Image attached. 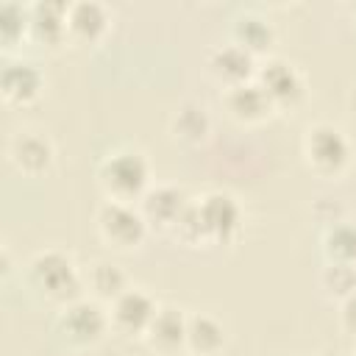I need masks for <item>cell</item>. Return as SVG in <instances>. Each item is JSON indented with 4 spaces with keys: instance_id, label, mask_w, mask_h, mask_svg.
Returning a JSON list of instances; mask_svg holds the SVG:
<instances>
[{
    "instance_id": "6da1fadb",
    "label": "cell",
    "mask_w": 356,
    "mask_h": 356,
    "mask_svg": "<svg viewBox=\"0 0 356 356\" xmlns=\"http://www.w3.org/2000/svg\"><path fill=\"white\" fill-rule=\"evenodd\" d=\"M25 281L44 303H53L56 309L86 295L83 267H78L75 259L61 248L36 250L25 264Z\"/></svg>"
},
{
    "instance_id": "7a4b0ae2",
    "label": "cell",
    "mask_w": 356,
    "mask_h": 356,
    "mask_svg": "<svg viewBox=\"0 0 356 356\" xmlns=\"http://www.w3.org/2000/svg\"><path fill=\"white\" fill-rule=\"evenodd\" d=\"M97 186L103 189L106 200L136 203L153 186V170L142 150L136 147H117L106 153L97 164Z\"/></svg>"
},
{
    "instance_id": "3957f363",
    "label": "cell",
    "mask_w": 356,
    "mask_h": 356,
    "mask_svg": "<svg viewBox=\"0 0 356 356\" xmlns=\"http://www.w3.org/2000/svg\"><path fill=\"white\" fill-rule=\"evenodd\" d=\"M53 334L56 339L70 350H89L97 348L108 334V306L95 298H78L61 309H56L53 317Z\"/></svg>"
},
{
    "instance_id": "277c9868",
    "label": "cell",
    "mask_w": 356,
    "mask_h": 356,
    "mask_svg": "<svg viewBox=\"0 0 356 356\" xmlns=\"http://www.w3.org/2000/svg\"><path fill=\"white\" fill-rule=\"evenodd\" d=\"M300 153H303L306 170L325 181L342 178L353 159L350 139L345 136V131L325 120L306 125L303 139H300Z\"/></svg>"
},
{
    "instance_id": "5b68a950",
    "label": "cell",
    "mask_w": 356,
    "mask_h": 356,
    "mask_svg": "<svg viewBox=\"0 0 356 356\" xmlns=\"http://www.w3.org/2000/svg\"><path fill=\"white\" fill-rule=\"evenodd\" d=\"M95 228L106 248L114 253H134L150 236V225L136 203L103 200L95 211Z\"/></svg>"
},
{
    "instance_id": "8992f818",
    "label": "cell",
    "mask_w": 356,
    "mask_h": 356,
    "mask_svg": "<svg viewBox=\"0 0 356 356\" xmlns=\"http://www.w3.org/2000/svg\"><path fill=\"white\" fill-rule=\"evenodd\" d=\"M195 214L206 245H231L239 239L245 225L242 203L228 189H211L195 197Z\"/></svg>"
},
{
    "instance_id": "52a82bcc",
    "label": "cell",
    "mask_w": 356,
    "mask_h": 356,
    "mask_svg": "<svg viewBox=\"0 0 356 356\" xmlns=\"http://www.w3.org/2000/svg\"><path fill=\"white\" fill-rule=\"evenodd\" d=\"M256 83L264 89V95L270 97V103L275 106V111H295L303 106L306 100V78L298 70V64H292L284 56H267L259 61L256 70Z\"/></svg>"
},
{
    "instance_id": "ba28073f",
    "label": "cell",
    "mask_w": 356,
    "mask_h": 356,
    "mask_svg": "<svg viewBox=\"0 0 356 356\" xmlns=\"http://www.w3.org/2000/svg\"><path fill=\"white\" fill-rule=\"evenodd\" d=\"M6 156L11 167L25 178H42L56 164V145L47 131L39 128H19L11 134L6 145Z\"/></svg>"
},
{
    "instance_id": "9c48e42d",
    "label": "cell",
    "mask_w": 356,
    "mask_h": 356,
    "mask_svg": "<svg viewBox=\"0 0 356 356\" xmlns=\"http://www.w3.org/2000/svg\"><path fill=\"white\" fill-rule=\"evenodd\" d=\"M159 300L145 289V286H128L117 300L108 303V323H111V334L120 337H145L147 325L153 323L156 312H159Z\"/></svg>"
},
{
    "instance_id": "30bf717a",
    "label": "cell",
    "mask_w": 356,
    "mask_h": 356,
    "mask_svg": "<svg viewBox=\"0 0 356 356\" xmlns=\"http://www.w3.org/2000/svg\"><path fill=\"white\" fill-rule=\"evenodd\" d=\"M189 203H192V197L186 195L184 186H175V184H153L147 189V195L139 200V209H142L150 231L172 234L175 225H178V220L189 209Z\"/></svg>"
},
{
    "instance_id": "8fae6325",
    "label": "cell",
    "mask_w": 356,
    "mask_h": 356,
    "mask_svg": "<svg viewBox=\"0 0 356 356\" xmlns=\"http://www.w3.org/2000/svg\"><path fill=\"white\" fill-rule=\"evenodd\" d=\"M206 70L209 75L222 86H239V83H250L256 81V70H259V58H253L248 50H242L239 44H234L231 39L222 44H214L206 53Z\"/></svg>"
},
{
    "instance_id": "7c38bea8",
    "label": "cell",
    "mask_w": 356,
    "mask_h": 356,
    "mask_svg": "<svg viewBox=\"0 0 356 356\" xmlns=\"http://www.w3.org/2000/svg\"><path fill=\"white\" fill-rule=\"evenodd\" d=\"M47 89V78L44 72L25 58H14L3 67L0 72V95L8 106H33Z\"/></svg>"
},
{
    "instance_id": "4fadbf2b",
    "label": "cell",
    "mask_w": 356,
    "mask_h": 356,
    "mask_svg": "<svg viewBox=\"0 0 356 356\" xmlns=\"http://www.w3.org/2000/svg\"><path fill=\"white\" fill-rule=\"evenodd\" d=\"M111 8L97 0L67 3V39L72 44H97L111 31Z\"/></svg>"
},
{
    "instance_id": "5bb4252c",
    "label": "cell",
    "mask_w": 356,
    "mask_h": 356,
    "mask_svg": "<svg viewBox=\"0 0 356 356\" xmlns=\"http://www.w3.org/2000/svg\"><path fill=\"white\" fill-rule=\"evenodd\" d=\"M186 320L189 314L178 306H159L153 323L145 331V345L159 356L186 353Z\"/></svg>"
},
{
    "instance_id": "9a60e30c",
    "label": "cell",
    "mask_w": 356,
    "mask_h": 356,
    "mask_svg": "<svg viewBox=\"0 0 356 356\" xmlns=\"http://www.w3.org/2000/svg\"><path fill=\"white\" fill-rule=\"evenodd\" d=\"M222 106L228 111V117L239 125H264L267 120H273L278 111L270 103V97L264 95V89L250 81V83H239L231 89H222Z\"/></svg>"
},
{
    "instance_id": "2e32d148",
    "label": "cell",
    "mask_w": 356,
    "mask_h": 356,
    "mask_svg": "<svg viewBox=\"0 0 356 356\" xmlns=\"http://www.w3.org/2000/svg\"><path fill=\"white\" fill-rule=\"evenodd\" d=\"M167 131L170 139L175 145L184 147H200L209 142L211 136V114L209 106L200 100H184L172 108L170 120H167Z\"/></svg>"
},
{
    "instance_id": "e0dca14e",
    "label": "cell",
    "mask_w": 356,
    "mask_h": 356,
    "mask_svg": "<svg viewBox=\"0 0 356 356\" xmlns=\"http://www.w3.org/2000/svg\"><path fill=\"white\" fill-rule=\"evenodd\" d=\"M228 39L234 44H239L242 50H248L253 58H267L273 56V44H275V25L259 14V11H239L231 19V33Z\"/></svg>"
},
{
    "instance_id": "ac0fdd59",
    "label": "cell",
    "mask_w": 356,
    "mask_h": 356,
    "mask_svg": "<svg viewBox=\"0 0 356 356\" xmlns=\"http://www.w3.org/2000/svg\"><path fill=\"white\" fill-rule=\"evenodd\" d=\"M228 345L225 323L211 312H192L186 320V353L189 356H220Z\"/></svg>"
},
{
    "instance_id": "d6986e66",
    "label": "cell",
    "mask_w": 356,
    "mask_h": 356,
    "mask_svg": "<svg viewBox=\"0 0 356 356\" xmlns=\"http://www.w3.org/2000/svg\"><path fill=\"white\" fill-rule=\"evenodd\" d=\"M128 286H131L128 273L117 261H111V259H95L92 264L83 267V289H86V298H95V300H100V303L108 306Z\"/></svg>"
},
{
    "instance_id": "ffe728a7",
    "label": "cell",
    "mask_w": 356,
    "mask_h": 356,
    "mask_svg": "<svg viewBox=\"0 0 356 356\" xmlns=\"http://www.w3.org/2000/svg\"><path fill=\"white\" fill-rule=\"evenodd\" d=\"M31 42L42 47L67 44V3H33L31 6Z\"/></svg>"
},
{
    "instance_id": "44dd1931",
    "label": "cell",
    "mask_w": 356,
    "mask_h": 356,
    "mask_svg": "<svg viewBox=\"0 0 356 356\" xmlns=\"http://www.w3.org/2000/svg\"><path fill=\"white\" fill-rule=\"evenodd\" d=\"M320 250L325 261L334 264H356V222H350L348 217L339 222L325 225L323 239H320Z\"/></svg>"
},
{
    "instance_id": "7402d4cb",
    "label": "cell",
    "mask_w": 356,
    "mask_h": 356,
    "mask_svg": "<svg viewBox=\"0 0 356 356\" xmlns=\"http://www.w3.org/2000/svg\"><path fill=\"white\" fill-rule=\"evenodd\" d=\"M22 39H31V6L6 0L0 6V42L6 50H11Z\"/></svg>"
},
{
    "instance_id": "603a6c76",
    "label": "cell",
    "mask_w": 356,
    "mask_h": 356,
    "mask_svg": "<svg viewBox=\"0 0 356 356\" xmlns=\"http://www.w3.org/2000/svg\"><path fill=\"white\" fill-rule=\"evenodd\" d=\"M320 286L325 292V298L331 300H345L348 295L356 292V264H334L325 261L323 273H320Z\"/></svg>"
},
{
    "instance_id": "cb8c5ba5",
    "label": "cell",
    "mask_w": 356,
    "mask_h": 356,
    "mask_svg": "<svg viewBox=\"0 0 356 356\" xmlns=\"http://www.w3.org/2000/svg\"><path fill=\"white\" fill-rule=\"evenodd\" d=\"M337 320H339V328L356 339V292L348 295L345 300H339V309H337Z\"/></svg>"
},
{
    "instance_id": "d4e9b609",
    "label": "cell",
    "mask_w": 356,
    "mask_h": 356,
    "mask_svg": "<svg viewBox=\"0 0 356 356\" xmlns=\"http://www.w3.org/2000/svg\"><path fill=\"white\" fill-rule=\"evenodd\" d=\"M353 356H356V350H353Z\"/></svg>"
}]
</instances>
